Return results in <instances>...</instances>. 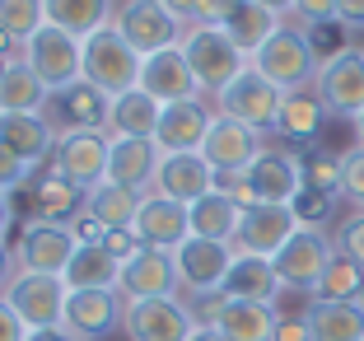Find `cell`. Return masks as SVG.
<instances>
[{"instance_id":"6da1fadb","label":"cell","mask_w":364,"mask_h":341,"mask_svg":"<svg viewBox=\"0 0 364 341\" xmlns=\"http://www.w3.org/2000/svg\"><path fill=\"white\" fill-rule=\"evenodd\" d=\"M252 65H257L276 89L294 94V89H313L322 61H318V52H313V43H309V28H299V23H280L267 43L257 47Z\"/></svg>"},{"instance_id":"7a4b0ae2","label":"cell","mask_w":364,"mask_h":341,"mask_svg":"<svg viewBox=\"0 0 364 341\" xmlns=\"http://www.w3.org/2000/svg\"><path fill=\"white\" fill-rule=\"evenodd\" d=\"M140 65H145V56L122 38L117 23H107V28L85 38V80L94 89H103L107 98H122L131 89H140Z\"/></svg>"},{"instance_id":"3957f363","label":"cell","mask_w":364,"mask_h":341,"mask_svg":"<svg viewBox=\"0 0 364 341\" xmlns=\"http://www.w3.org/2000/svg\"><path fill=\"white\" fill-rule=\"evenodd\" d=\"M280 103H285V89H276L252 61H247L243 70H238L220 94H215V112H220V117H234V122H243V127L262 131V136L276 131Z\"/></svg>"},{"instance_id":"277c9868","label":"cell","mask_w":364,"mask_h":341,"mask_svg":"<svg viewBox=\"0 0 364 341\" xmlns=\"http://www.w3.org/2000/svg\"><path fill=\"white\" fill-rule=\"evenodd\" d=\"M182 52H187V65H192V75H196V85H201L205 98H215L247 65V56L234 47V38H229L225 28H205V23H192V28H187Z\"/></svg>"},{"instance_id":"5b68a950","label":"cell","mask_w":364,"mask_h":341,"mask_svg":"<svg viewBox=\"0 0 364 341\" xmlns=\"http://www.w3.org/2000/svg\"><path fill=\"white\" fill-rule=\"evenodd\" d=\"M23 61L43 75V85L56 94V89L85 80V38L56 28V23H43V28L23 43Z\"/></svg>"},{"instance_id":"8992f818","label":"cell","mask_w":364,"mask_h":341,"mask_svg":"<svg viewBox=\"0 0 364 341\" xmlns=\"http://www.w3.org/2000/svg\"><path fill=\"white\" fill-rule=\"evenodd\" d=\"M332 257H336V243L327 238V229H294V238L271 257V267H276L285 290L313 299V290H318V280H322Z\"/></svg>"},{"instance_id":"52a82bcc","label":"cell","mask_w":364,"mask_h":341,"mask_svg":"<svg viewBox=\"0 0 364 341\" xmlns=\"http://www.w3.org/2000/svg\"><path fill=\"white\" fill-rule=\"evenodd\" d=\"M0 299H5V304L23 318V327L38 332V327H61V322H65V299H70V290H65L61 276L19 271Z\"/></svg>"},{"instance_id":"ba28073f","label":"cell","mask_w":364,"mask_h":341,"mask_svg":"<svg viewBox=\"0 0 364 341\" xmlns=\"http://www.w3.org/2000/svg\"><path fill=\"white\" fill-rule=\"evenodd\" d=\"M107 149H112L107 131H65V136H56L52 173L89 192V187H98L107 178Z\"/></svg>"},{"instance_id":"9c48e42d","label":"cell","mask_w":364,"mask_h":341,"mask_svg":"<svg viewBox=\"0 0 364 341\" xmlns=\"http://www.w3.org/2000/svg\"><path fill=\"white\" fill-rule=\"evenodd\" d=\"M112 23L122 28V38H127L140 56H154V52L178 47L182 38H187V28L164 10V0H122Z\"/></svg>"},{"instance_id":"30bf717a","label":"cell","mask_w":364,"mask_h":341,"mask_svg":"<svg viewBox=\"0 0 364 341\" xmlns=\"http://www.w3.org/2000/svg\"><path fill=\"white\" fill-rule=\"evenodd\" d=\"M313 89H318L327 112H341V117L355 122L364 112V52L360 47H346V52L327 56V61L318 65Z\"/></svg>"},{"instance_id":"8fae6325","label":"cell","mask_w":364,"mask_h":341,"mask_svg":"<svg viewBox=\"0 0 364 341\" xmlns=\"http://www.w3.org/2000/svg\"><path fill=\"white\" fill-rule=\"evenodd\" d=\"M196 313L182 299H131L122 332L131 341H187L196 332Z\"/></svg>"},{"instance_id":"7c38bea8","label":"cell","mask_w":364,"mask_h":341,"mask_svg":"<svg viewBox=\"0 0 364 341\" xmlns=\"http://www.w3.org/2000/svg\"><path fill=\"white\" fill-rule=\"evenodd\" d=\"M122 299H178L182 280H178V257L168 248H136L122 262V280H117Z\"/></svg>"},{"instance_id":"4fadbf2b","label":"cell","mask_w":364,"mask_h":341,"mask_svg":"<svg viewBox=\"0 0 364 341\" xmlns=\"http://www.w3.org/2000/svg\"><path fill=\"white\" fill-rule=\"evenodd\" d=\"M178 280L187 295L196 299H210L225 290V276L229 267H234V243H215V238H187V243L178 248Z\"/></svg>"},{"instance_id":"5bb4252c","label":"cell","mask_w":364,"mask_h":341,"mask_svg":"<svg viewBox=\"0 0 364 341\" xmlns=\"http://www.w3.org/2000/svg\"><path fill=\"white\" fill-rule=\"evenodd\" d=\"M107 112H112V98L103 89H94L89 80L56 89L43 107V117L52 122L56 136H65V131H107Z\"/></svg>"},{"instance_id":"9a60e30c","label":"cell","mask_w":364,"mask_h":341,"mask_svg":"<svg viewBox=\"0 0 364 341\" xmlns=\"http://www.w3.org/2000/svg\"><path fill=\"white\" fill-rule=\"evenodd\" d=\"M243 182H247L252 206H289L304 187L299 154H289V149H262L257 159L243 169Z\"/></svg>"},{"instance_id":"2e32d148","label":"cell","mask_w":364,"mask_h":341,"mask_svg":"<svg viewBox=\"0 0 364 341\" xmlns=\"http://www.w3.org/2000/svg\"><path fill=\"white\" fill-rule=\"evenodd\" d=\"M276 304H257V299H225L210 295L205 299V318L225 341H271L276 337Z\"/></svg>"},{"instance_id":"e0dca14e","label":"cell","mask_w":364,"mask_h":341,"mask_svg":"<svg viewBox=\"0 0 364 341\" xmlns=\"http://www.w3.org/2000/svg\"><path fill=\"white\" fill-rule=\"evenodd\" d=\"M131 234L140 238V248H168V253H178V248L192 238L187 206L173 201V196H164V192H145L136 220H131Z\"/></svg>"},{"instance_id":"ac0fdd59","label":"cell","mask_w":364,"mask_h":341,"mask_svg":"<svg viewBox=\"0 0 364 341\" xmlns=\"http://www.w3.org/2000/svg\"><path fill=\"white\" fill-rule=\"evenodd\" d=\"M75 229L70 224H47V220H33L28 229L19 234L14 253H19V271H43V276H61L75 257Z\"/></svg>"},{"instance_id":"d6986e66","label":"cell","mask_w":364,"mask_h":341,"mask_svg":"<svg viewBox=\"0 0 364 341\" xmlns=\"http://www.w3.org/2000/svg\"><path fill=\"white\" fill-rule=\"evenodd\" d=\"M210 122H215V98H205V94L187 98V103H168L159 112V131H154V140H159L164 154H201Z\"/></svg>"},{"instance_id":"ffe728a7","label":"cell","mask_w":364,"mask_h":341,"mask_svg":"<svg viewBox=\"0 0 364 341\" xmlns=\"http://www.w3.org/2000/svg\"><path fill=\"white\" fill-rule=\"evenodd\" d=\"M122 318H127L122 290H70V299H65V327L80 341H98V337L122 332Z\"/></svg>"},{"instance_id":"44dd1931","label":"cell","mask_w":364,"mask_h":341,"mask_svg":"<svg viewBox=\"0 0 364 341\" xmlns=\"http://www.w3.org/2000/svg\"><path fill=\"white\" fill-rule=\"evenodd\" d=\"M140 89L154 98V103H187V98H201V85H196L192 65H187V52L178 47H164V52L145 56L140 65Z\"/></svg>"},{"instance_id":"7402d4cb","label":"cell","mask_w":364,"mask_h":341,"mask_svg":"<svg viewBox=\"0 0 364 341\" xmlns=\"http://www.w3.org/2000/svg\"><path fill=\"white\" fill-rule=\"evenodd\" d=\"M262 149H267L262 145V131H252V127H243V122L215 112L210 131H205V145H201V159L210 164L215 173H243Z\"/></svg>"},{"instance_id":"603a6c76","label":"cell","mask_w":364,"mask_h":341,"mask_svg":"<svg viewBox=\"0 0 364 341\" xmlns=\"http://www.w3.org/2000/svg\"><path fill=\"white\" fill-rule=\"evenodd\" d=\"M294 229H304V224L294 220V211H289V206H252V211H243V220H238L234 253L276 257L280 248L294 238Z\"/></svg>"},{"instance_id":"cb8c5ba5","label":"cell","mask_w":364,"mask_h":341,"mask_svg":"<svg viewBox=\"0 0 364 341\" xmlns=\"http://www.w3.org/2000/svg\"><path fill=\"white\" fill-rule=\"evenodd\" d=\"M159 159H164L159 140L112 136V149H107V182H117V187H131V192H154V178H159Z\"/></svg>"},{"instance_id":"d4e9b609","label":"cell","mask_w":364,"mask_h":341,"mask_svg":"<svg viewBox=\"0 0 364 341\" xmlns=\"http://www.w3.org/2000/svg\"><path fill=\"white\" fill-rule=\"evenodd\" d=\"M0 145L10 154H19L23 164L43 169L56 149V131L43 112H0Z\"/></svg>"},{"instance_id":"484cf974","label":"cell","mask_w":364,"mask_h":341,"mask_svg":"<svg viewBox=\"0 0 364 341\" xmlns=\"http://www.w3.org/2000/svg\"><path fill=\"white\" fill-rule=\"evenodd\" d=\"M154 192L192 206V201H201L205 192H215V169L201 159V154H164L159 178H154Z\"/></svg>"},{"instance_id":"4316f807","label":"cell","mask_w":364,"mask_h":341,"mask_svg":"<svg viewBox=\"0 0 364 341\" xmlns=\"http://www.w3.org/2000/svg\"><path fill=\"white\" fill-rule=\"evenodd\" d=\"M220 295H225V299H257V304H276V299L285 295V285H280L276 267H271V257L238 253Z\"/></svg>"},{"instance_id":"83f0119b","label":"cell","mask_w":364,"mask_h":341,"mask_svg":"<svg viewBox=\"0 0 364 341\" xmlns=\"http://www.w3.org/2000/svg\"><path fill=\"white\" fill-rule=\"evenodd\" d=\"M187 220H192V238H215V243H234L238 220H243V206L229 192H205L201 201L187 206Z\"/></svg>"},{"instance_id":"f1b7e54d","label":"cell","mask_w":364,"mask_h":341,"mask_svg":"<svg viewBox=\"0 0 364 341\" xmlns=\"http://www.w3.org/2000/svg\"><path fill=\"white\" fill-rule=\"evenodd\" d=\"M28 187H33V201H38V220H47V224H75L80 215H85L89 192H85V187H75V182L56 178L52 169H47L43 178H33Z\"/></svg>"},{"instance_id":"f546056e","label":"cell","mask_w":364,"mask_h":341,"mask_svg":"<svg viewBox=\"0 0 364 341\" xmlns=\"http://www.w3.org/2000/svg\"><path fill=\"white\" fill-rule=\"evenodd\" d=\"M61 280H65V290H117L122 262L103 243H80L70 267L61 271Z\"/></svg>"},{"instance_id":"4dcf8cb0","label":"cell","mask_w":364,"mask_h":341,"mask_svg":"<svg viewBox=\"0 0 364 341\" xmlns=\"http://www.w3.org/2000/svg\"><path fill=\"white\" fill-rule=\"evenodd\" d=\"M313 341H364V304L360 299H313L309 304Z\"/></svg>"},{"instance_id":"1f68e13d","label":"cell","mask_w":364,"mask_h":341,"mask_svg":"<svg viewBox=\"0 0 364 341\" xmlns=\"http://www.w3.org/2000/svg\"><path fill=\"white\" fill-rule=\"evenodd\" d=\"M322 122H327V107H322L318 89H294V94H285V103H280L276 136L294 140V145H309V140H318Z\"/></svg>"},{"instance_id":"d6a6232c","label":"cell","mask_w":364,"mask_h":341,"mask_svg":"<svg viewBox=\"0 0 364 341\" xmlns=\"http://www.w3.org/2000/svg\"><path fill=\"white\" fill-rule=\"evenodd\" d=\"M52 89L43 85V75L33 70L28 61H5V75H0V112H43Z\"/></svg>"},{"instance_id":"836d02e7","label":"cell","mask_w":364,"mask_h":341,"mask_svg":"<svg viewBox=\"0 0 364 341\" xmlns=\"http://www.w3.org/2000/svg\"><path fill=\"white\" fill-rule=\"evenodd\" d=\"M159 112H164V103H154L145 89H131V94L112 98V112H107V136L154 140V131H159Z\"/></svg>"},{"instance_id":"e575fe53","label":"cell","mask_w":364,"mask_h":341,"mask_svg":"<svg viewBox=\"0 0 364 341\" xmlns=\"http://www.w3.org/2000/svg\"><path fill=\"white\" fill-rule=\"evenodd\" d=\"M43 5H47V23L75 33V38H89V33L107 28L117 19L122 0H43Z\"/></svg>"},{"instance_id":"d590c367","label":"cell","mask_w":364,"mask_h":341,"mask_svg":"<svg viewBox=\"0 0 364 341\" xmlns=\"http://www.w3.org/2000/svg\"><path fill=\"white\" fill-rule=\"evenodd\" d=\"M140 201H145V192H131V187H117V182H98V187H89V201H85V215H94L103 229H131V220H136Z\"/></svg>"},{"instance_id":"8d00e7d4","label":"cell","mask_w":364,"mask_h":341,"mask_svg":"<svg viewBox=\"0 0 364 341\" xmlns=\"http://www.w3.org/2000/svg\"><path fill=\"white\" fill-rule=\"evenodd\" d=\"M280 23H285V14L267 10V5H257V0H243V5L234 10V19L225 23V33L234 38V47H238V52H243L247 61H252V56H257V47L267 43V38L280 28Z\"/></svg>"},{"instance_id":"74e56055","label":"cell","mask_w":364,"mask_h":341,"mask_svg":"<svg viewBox=\"0 0 364 341\" xmlns=\"http://www.w3.org/2000/svg\"><path fill=\"white\" fill-rule=\"evenodd\" d=\"M360 290H364V267H355L350 257L336 253L332 262H327V271H322L313 299H327V304H336V299H360Z\"/></svg>"},{"instance_id":"f35d334b","label":"cell","mask_w":364,"mask_h":341,"mask_svg":"<svg viewBox=\"0 0 364 341\" xmlns=\"http://www.w3.org/2000/svg\"><path fill=\"white\" fill-rule=\"evenodd\" d=\"M43 23H47V5L43 0H0V28L10 33L19 47L28 43Z\"/></svg>"},{"instance_id":"ab89813d","label":"cell","mask_w":364,"mask_h":341,"mask_svg":"<svg viewBox=\"0 0 364 341\" xmlns=\"http://www.w3.org/2000/svg\"><path fill=\"white\" fill-rule=\"evenodd\" d=\"M299 169H304V187H318V192L341 196V154L309 149V154H299Z\"/></svg>"},{"instance_id":"60d3db41","label":"cell","mask_w":364,"mask_h":341,"mask_svg":"<svg viewBox=\"0 0 364 341\" xmlns=\"http://www.w3.org/2000/svg\"><path fill=\"white\" fill-rule=\"evenodd\" d=\"M289 211H294V220H299L304 229H322V224L336 215V196L318 192V187H299V196L289 201Z\"/></svg>"},{"instance_id":"b9f144b4","label":"cell","mask_w":364,"mask_h":341,"mask_svg":"<svg viewBox=\"0 0 364 341\" xmlns=\"http://www.w3.org/2000/svg\"><path fill=\"white\" fill-rule=\"evenodd\" d=\"M332 243H336V253H341V257H350L355 267H364V211L346 215V220L336 224Z\"/></svg>"},{"instance_id":"7bdbcfd3","label":"cell","mask_w":364,"mask_h":341,"mask_svg":"<svg viewBox=\"0 0 364 341\" xmlns=\"http://www.w3.org/2000/svg\"><path fill=\"white\" fill-rule=\"evenodd\" d=\"M341 196L364 211V149H346L341 154Z\"/></svg>"},{"instance_id":"ee69618b","label":"cell","mask_w":364,"mask_h":341,"mask_svg":"<svg viewBox=\"0 0 364 341\" xmlns=\"http://www.w3.org/2000/svg\"><path fill=\"white\" fill-rule=\"evenodd\" d=\"M33 178H38V169H33V164H23L19 154H10V149L0 145V192H14V187H28Z\"/></svg>"},{"instance_id":"f6af8a7d","label":"cell","mask_w":364,"mask_h":341,"mask_svg":"<svg viewBox=\"0 0 364 341\" xmlns=\"http://www.w3.org/2000/svg\"><path fill=\"white\" fill-rule=\"evenodd\" d=\"M336 5H341V0H294V19H299L304 28L336 23Z\"/></svg>"},{"instance_id":"bcb514c9","label":"cell","mask_w":364,"mask_h":341,"mask_svg":"<svg viewBox=\"0 0 364 341\" xmlns=\"http://www.w3.org/2000/svg\"><path fill=\"white\" fill-rule=\"evenodd\" d=\"M238 5H243V0H196V23H205V28H225V23L234 19Z\"/></svg>"},{"instance_id":"7dc6e473","label":"cell","mask_w":364,"mask_h":341,"mask_svg":"<svg viewBox=\"0 0 364 341\" xmlns=\"http://www.w3.org/2000/svg\"><path fill=\"white\" fill-rule=\"evenodd\" d=\"M271 341H313L309 313H280V318H276V337H271Z\"/></svg>"},{"instance_id":"c3c4849f","label":"cell","mask_w":364,"mask_h":341,"mask_svg":"<svg viewBox=\"0 0 364 341\" xmlns=\"http://www.w3.org/2000/svg\"><path fill=\"white\" fill-rule=\"evenodd\" d=\"M103 248H107L112 257H117V262H127V257L140 248V238L131 234V229H107V234H103Z\"/></svg>"},{"instance_id":"681fc988","label":"cell","mask_w":364,"mask_h":341,"mask_svg":"<svg viewBox=\"0 0 364 341\" xmlns=\"http://www.w3.org/2000/svg\"><path fill=\"white\" fill-rule=\"evenodd\" d=\"M23 337H28L23 318L10 309V304H5V299H0V341H23Z\"/></svg>"},{"instance_id":"f907efd6","label":"cell","mask_w":364,"mask_h":341,"mask_svg":"<svg viewBox=\"0 0 364 341\" xmlns=\"http://www.w3.org/2000/svg\"><path fill=\"white\" fill-rule=\"evenodd\" d=\"M14 276H19V253H14V248L5 243V234H0V295L10 290Z\"/></svg>"},{"instance_id":"816d5d0a","label":"cell","mask_w":364,"mask_h":341,"mask_svg":"<svg viewBox=\"0 0 364 341\" xmlns=\"http://www.w3.org/2000/svg\"><path fill=\"white\" fill-rule=\"evenodd\" d=\"M70 229H75V243H103V234H107V229L94 220V215H80Z\"/></svg>"},{"instance_id":"f5cc1de1","label":"cell","mask_w":364,"mask_h":341,"mask_svg":"<svg viewBox=\"0 0 364 341\" xmlns=\"http://www.w3.org/2000/svg\"><path fill=\"white\" fill-rule=\"evenodd\" d=\"M336 23L341 28H364V0H341L336 5Z\"/></svg>"},{"instance_id":"db71d44e","label":"cell","mask_w":364,"mask_h":341,"mask_svg":"<svg viewBox=\"0 0 364 341\" xmlns=\"http://www.w3.org/2000/svg\"><path fill=\"white\" fill-rule=\"evenodd\" d=\"M164 10H168L182 28H192V23H196V0H164Z\"/></svg>"},{"instance_id":"11a10c76","label":"cell","mask_w":364,"mask_h":341,"mask_svg":"<svg viewBox=\"0 0 364 341\" xmlns=\"http://www.w3.org/2000/svg\"><path fill=\"white\" fill-rule=\"evenodd\" d=\"M23 341H80V337H75V332H70V327L61 322V327H38V332H28Z\"/></svg>"},{"instance_id":"9f6ffc18","label":"cell","mask_w":364,"mask_h":341,"mask_svg":"<svg viewBox=\"0 0 364 341\" xmlns=\"http://www.w3.org/2000/svg\"><path fill=\"white\" fill-rule=\"evenodd\" d=\"M19 56H23V47L14 43V38H10L5 28H0V61H19Z\"/></svg>"},{"instance_id":"6f0895ef","label":"cell","mask_w":364,"mask_h":341,"mask_svg":"<svg viewBox=\"0 0 364 341\" xmlns=\"http://www.w3.org/2000/svg\"><path fill=\"white\" fill-rule=\"evenodd\" d=\"M10 220H14V206H10V192H0V234L10 229Z\"/></svg>"},{"instance_id":"680465c9","label":"cell","mask_w":364,"mask_h":341,"mask_svg":"<svg viewBox=\"0 0 364 341\" xmlns=\"http://www.w3.org/2000/svg\"><path fill=\"white\" fill-rule=\"evenodd\" d=\"M187 341H225V337H220V332H215L210 322H196V332H192Z\"/></svg>"},{"instance_id":"91938a15","label":"cell","mask_w":364,"mask_h":341,"mask_svg":"<svg viewBox=\"0 0 364 341\" xmlns=\"http://www.w3.org/2000/svg\"><path fill=\"white\" fill-rule=\"evenodd\" d=\"M257 5H267V10H276V14H294V0H257Z\"/></svg>"},{"instance_id":"94428289","label":"cell","mask_w":364,"mask_h":341,"mask_svg":"<svg viewBox=\"0 0 364 341\" xmlns=\"http://www.w3.org/2000/svg\"><path fill=\"white\" fill-rule=\"evenodd\" d=\"M355 136H360V149H364V112L355 117Z\"/></svg>"},{"instance_id":"6125c7cd","label":"cell","mask_w":364,"mask_h":341,"mask_svg":"<svg viewBox=\"0 0 364 341\" xmlns=\"http://www.w3.org/2000/svg\"><path fill=\"white\" fill-rule=\"evenodd\" d=\"M0 75H5V61H0Z\"/></svg>"},{"instance_id":"be15d7a7","label":"cell","mask_w":364,"mask_h":341,"mask_svg":"<svg viewBox=\"0 0 364 341\" xmlns=\"http://www.w3.org/2000/svg\"><path fill=\"white\" fill-rule=\"evenodd\" d=\"M360 304H364V290H360Z\"/></svg>"}]
</instances>
